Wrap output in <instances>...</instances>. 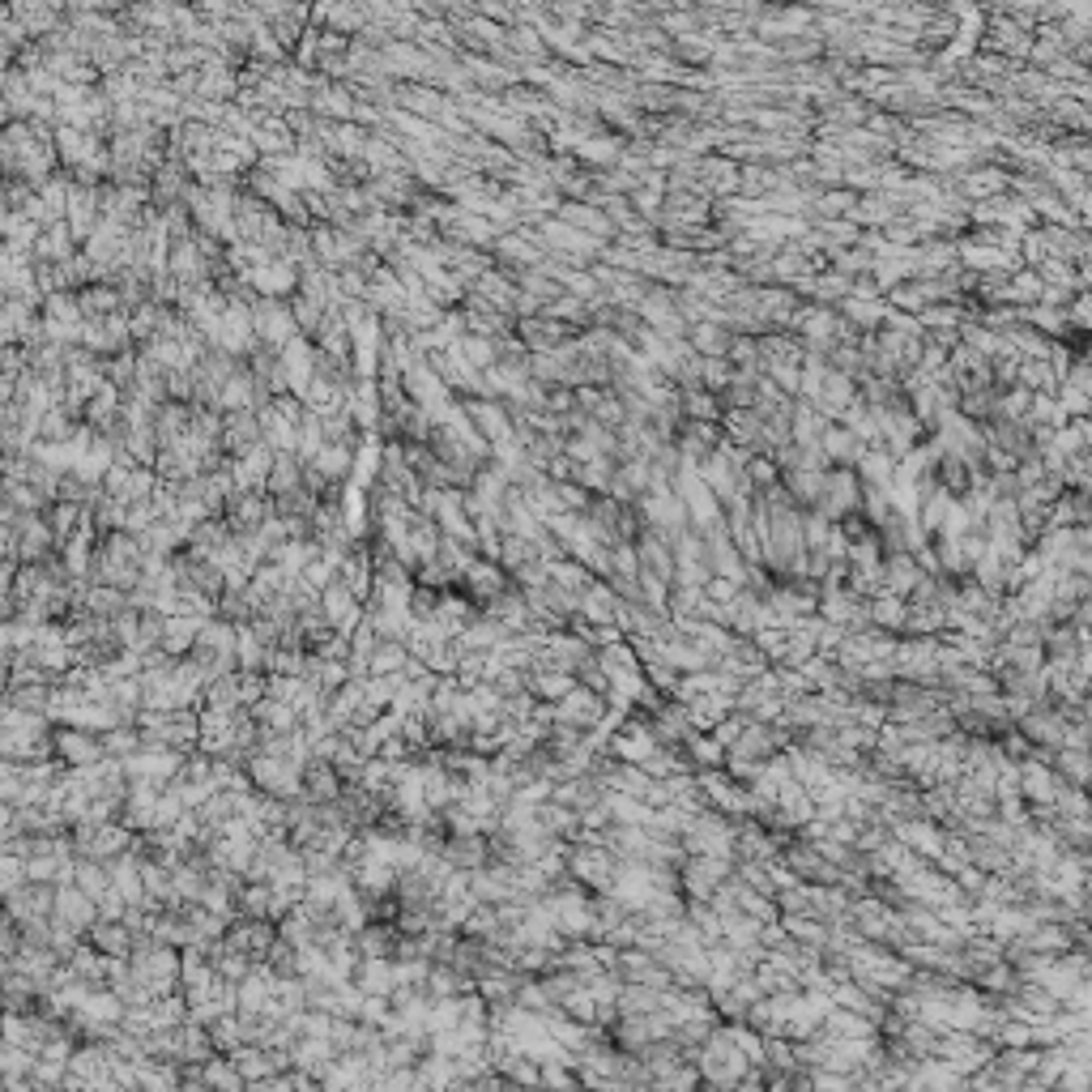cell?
<instances>
[{"instance_id": "14", "label": "cell", "mask_w": 1092, "mask_h": 1092, "mask_svg": "<svg viewBox=\"0 0 1092 1092\" xmlns=\"http://www.w3.org/2000/svg\"><path fill=\"white\" fill-rule=\"evenodd\" d=\"M223 516H227V525H231L236 534H256V529L273 516V499L260 495V491H256V495L236 491V495L227 499V512H223Z\"/></svg>"}, {"instance_id": "27", "label": "cell", "mask_w": 1092, "mask_h": 1092, "mask_svg": "<svg viewBox=\"0 0 1092 1092\" xmlns=\"http://www.w3.org/2000/svg\"><path fill=\"white\" fill-rule=\"evenodd\" d=\"M355 985H359L364 994H375V998H393V990H397V965H393V961H359Z\"/></svg>"}, {"instance_id": "35", "label": "cell", "mask_w": 1092, "mask_h": 1092, "mask_svg": "<svg viewBox=\"0 0 1092 1092\" xmlns=\"http://www.w3.org/2000/svg\"><path fill=\"white\" fill-rule=\"evenodd\" d=\"M457 351H462V359L474 367V371H491V367L499 364V351H495V342H491V338H474V334H466Z\"/></svg>"}, {"instance_id": "1", "label": "cell", "mask_w": 1092, "mask_h": 1092, "mask_svg": "<svg viewBox=\"0 0 1092 1092\" xmlns=\"http://www.w3.org/2000/svg\"><path fill=\"white\" fill-rule=\"evenodd\" d=\"M252 325H256V342L278 351V355L299 338V321L290 312V299H256Z\"/></svg>"}, {"instance_id": "2", "label": "cell", "mask_w": 1092, "mask_h": 1092, "mask_svg": "<svg viewBox=\"0 0 1092 1092\" xmlns=\"http://www.w3.org/2000/svg\"><path fill=\"white\" fill-rule=\"evenodd\" d=\"M52 747H56V760H60L65 768H90V764L108 760L103 734H90V729H77V726L52 729Z\"/></svg>"}, {"instance_id": "7", "label": "cell", "mask_w": 1092, "mask_h": 1092, "mask_svg": "<svg viewBox=\"0 0 1092 1092\" xmlns=\"http://www.w3.org/2000/svg\"><path fill=\"white\" fill-rule=\"evenodd\" d=\"M282 364H286V375H290V397H299L308 406V393H312V380H316V364H321V351L312 338H295L286 351H282Z\"/></svg>"}, {"instance_id": "15", "label": "cell", "mask_w": 1092, "mask_h": 1092, "mask_svg": "<svg viewBox=\"0 0 1092 1092\" xmlns=\"http://www.w3.org/2000/svg\"><path fill=\"white\" fill-rule=\"evenodd\" d=\"M355 944H359V956H364V961H397L406 935H401L393 922H367L364 931L355 935Z\"/></svg>"}, {"instance_id": "30", "label": "cell", "mask_w": 1092, "mask_h": 1092, "mask_svg": "<svg viewBox=\"0 0 1092 1092\" xmlns=\"http://www.w3.org/2000/svg\"><path fill=\"white\" fill-rule=\"evenodd\" d=\"M73 888H82L95 905L112 892V866L108 862H95V857H77V875H73Z\"/></svg>"}, {"instance_id": "20", "label": "cell", "mask_w": 1092, "mask_h": 1092, "mask_svg": "<svg viewBox=\"0 0 1092 1092\" xmlns=\"http://www.w3.org/2000/svg\"><path fill=\"white\" fill-rule=\"evenodd\" d=\"M619 607H623V602H619V594L610 590V581H594V585L581 594V610H577V614H581L585 623H594V627H614V623H619Z\"/></svg>"}, {"instance_id": "31", "label": "cell", "mask_w": 1092, "mask_h": 1092, "mask_svg": "<svg viewBox=\"0 0 1092 1092\" xmlns=\"http://www.w3.org/2000/svg\"><path fill=\"white\" fill-rule=\"evenodd\" d=\"M201 709H214V713H240L243 696H240V675H227V679H214L201 696Z\"/></svg>"}, {"instance_id": "4", "label": "cell", "mask_w": 1092, "mask_h": 1092, "mask_svg": "<svg viewBox=\"0 0 1092 1092\" xmlns=\"http://www.w3.org/2000/svg\"><path fill=\"white\" fill-rule=\"evenodd\" d=\"M223 944H227V948H236V952H243L247 961L265 965V961H269V952H273V944H278V922H256V918H236Z\"/></svg>"}, {"instance_id": "18", "label": "cell", "mask_w": 1092, "mask_h": 1092, "mask_svg": "<svg viewBox=\"0 0 1092 1092\" xmlns=\"http://www.w3.org/2000/svg\"><path fill=\"white\" fill-rule=\"evenodd\" d=\"M440 857H444L453 870H466V875L486 870V866H491V837H449Z\"/></svg>"}, {"instance_id": "11", "label": "cell", "mask_w": 1092, "mask_h": 1092, "mask_svg": "<svg viewBox=\"0 0 1092 1092\" xmlns=\"http://www.w3.org/2000/svg\"><path fill=\"white\" fill-rule=\"evenodd\" d=\"M247 282H252V290H256L260 299H295V295H299V265H290V260L278 256V260L252 269Z\"/></svg>"}, {"instance_id": "5", "label": "cell", "mask_w": 1092, "mask_h": 1092, "mask_svg": "<svg viewBox=\"0 0 1092 1092\" xmlns=\"http://www.w3.org/2000/svg\"><path fill=\"white\" fill-rule=\"evenodd\" d=\"M508 590H512V577H508L495 559H483V555L474 559V568H470V572H466V581H462V594L483 610L491 607L495 598H504Z\"/></svg>"}, {"instance_id": "19", "label": "cell", "mask_w": 1092, "mask_h": 1092, "mask_svg": "<svg viewBox=\"0 0 1092 1092\" xmlns=\"http://www.w3.org/2000/svg\"><path fill=\"white\" fill-rule=\"evenodd\" d=\"M486 614L508 632V636H525L529 627H534V610H529V602H525V594L512 585L504 598H495L491 607H486Z\"/></svg>"}, {"instance_id": "36", "label": "cell", "mask_w": 1092, "mask_h": 1092, "mask_svg": "<svg viewBox=\"0 0 1092 1092\" xmlns=\"http://www.w3.org/2000/svg\"><path fill=\"white\" fill-rule=\"evenodd\" d=\"M824 453H828V457H837V462H853L862 449H857V440H853L850 431H828V440H824Z\"/></svg>"}, {"instance_id": "33", "label": "cell", "mask_w": 1092, "mask_h": 1092, "mask_svg": "<svg viewBox=\"0 0 1092 1092\" xmlns=\"http://www.w3.org/2000/svg\"><path fill=\"white\" fill-rule=\"evenodd\" d=\"M290 312H295V321H299V334H303V338H316L321 325H325V316H329V303H325V299H312V295H295V299H290Z\"/></svg>"}, {"instance_id": "8", "label": "cell", "mask_w": 1092, "mask_h": 1092, "mask_svg": "<svg viewBox=\"0 0 1092 1092\" xmlns=\"http://www.w3.org/2000/svg\"><path fill=\"white\" fill-rule=\"evenodd\" d=\"M342 794H346L342 772H338L329 760L312 755V760L303 764V798L316 803V807H334V803H342Z\"/></svg>"}, {"instance_id": "29", "label": "cell", "mask_w": 1092, "mask_h": 1092, "mask_svg": "<svg viewBox=\"0 0 1092 1092\" xmlns=\"http://www.w3.org/2000/svg\"><path fill=\"white\" fill-rule=\"evenodd\" d=\"M414 666V653L410 644H397V640H384L375 653H371V679H397Z\"/></svg>"}, {"instance_id": "6", "label": "cell", "mask_w": 1092, "mask_h": 1092, "mask_svg": "<svg viewBox=\"0 0 1092 1092\" xmlns=\"http://www.w3.org/2000/svg\"><path fill=\"white\" fill-rule=\"evenodd\" d=\"M607 696H598V692H590V687H577L568 700H559L555 705V722L559 726H577V729H598L607 722Z\"/></svg>"}, {"instance_id": "23", "label": "cell", "mask_w": 1092, "mask_h": 1092, "mask_svg": "<svg viewBox=\"0 0 1092 1092\" xmlns=\"http://www.w3.org/2000/svg\"><path fill=\"white\" fill-rule=\"evenodd\" d=\"M303 474H308V466L299 462V453H278V457H273V470H269V483H265V495H269V499H282V495L299 491V486H303Z\"/></svg>"}, {"instance_id": "3", "label": "cell", "mask_w": 1092, "mask_h": 1092, "mask_svg": "<svg viewBox=\"0 0 1092 1092\" xmlns=\"http://www.w3.org/2000/svg\"><path fill=\"white\" fill-rule=\"evenodd\" d=\"M103 491L112 495V499H120V504H150L154 499V491H158V474L154 470H145V466H132V462H116L112 466V474H108V483Z\"/></svg>"}, {"instance_id": "38", "label": "cell", "mask_w": 1092, "mask_h": 1092, "mask_svg": "<svg viewBox=\"0 0 1092 1092\" xmlns=\"http://www.w3.org/2000/svg\"><path fill=\"white\" fill-rule=\"evenodd\" d=\"M247 1092H295V1072L273 1076V1080H260V1084H247Z\"/></svg>"}, {"instance_id": "16", "label": "cell", "mask_w": 1092, "mask_h": 1092, "mask_svg": "<svg viewBox=\"0 0 1092 1092\" xmlns=\"http://www.w3.org/2000/svg\"><path fill=\"white\" fill-rule=\"evenodd\" d=\"M73 256H82V243L69 223H52L34 243V265H69Z\"/></svg>"}, {"instance_id": "34", "label": "cell", "mask_w": 1092, "mask_h": 1092, "mask_svg": "<svg viewBox=\"0 0 1092 1092\" xmlns=\"http://www.w3.org/2000/svg\"><path fill=\"white\" fill-rule=\"evenodd\" d=\"M525 564H538V547L529 538H516V534H504V547H499V568L508 577H516Z\"/></svg>"}, {"instance_id": "13", "label": "cell", "mask_w": 1092, "mask_h": 1092, "mask_svg": "<svg viewBox=\"0 0 1092 1092\" xmlns=\"http://www.w3.org/2000/svg\"><path fill=\"white\" fill-rule=\"evenodd\" d=\"M265 444V431H260V414L256 410H240V414H227V427H223V453L231 462H240L247 453H256Z\"/></svg>"}, {"instance_id": "9", "label": "cell", "mask_w": 1092, "mask_h": 1092, "mask_svg": "<svg viewBox=\"0 0 1092 1092\" xmlns=\"http://www.w3.org/2000/svg\"><path fill=\"white\" fill-rule=\"evenodd\" d=\"M56 913V888L52 883H26L22 892H13V896H4V918H13V922H43V918H52Z\"/></svg>"}, {"instance_id": "21", "label": "cell", "mask_w": 1092, "mask_h": 1092, "mask_svg": "<svg viewBox=\"0 0 1092 1092\" xmlns=\"http://www.w3.org/2000/svg\"><path fill=\"white\" fill-rule=\"evenodd\" d=\"M577 687H581V679H577V675H564V670H529V675H525V692H529L534 700H542V705H559V700H568Z\"/></svg>"}, {"instance_id": "25", "label": "cell", "mask_w": 1092, "mask_h": 1092, "mask_svg": "<svg viewBox=\"0 0 1092 1092\" xmlns=\"http://www.w3.org/2000/svg\"><path fill=\"white\" fill-rule=\"evenodd\" d=\"M252 718H256V726L260 734H295V729L303 726V718L290 709V705H282V700H273V696H265L256 709H252Z\"/></svg>"}, {"instance_id": "22", "label": "cell", "mask_w": 1092, "mask_h": 1092, "mask_svg": "<svg viewBox=\"0 0 1092 1092\" xmlns=\"http://www.w3.org/2000/svg\"><path fill=\"white\" fill-rule=\"evenodd\" d=\"M77 303H82V321L86 325H99V321H112L116 312H124L120 290L112 282H95L86 290H77Z\"/></svg>"}, {"instance_id": "26", "label": "cell", "mask_w": 1092, "mask_h": 1092, "mask_svg": "<svg viewBox=\"0 0 1092 1092\" xmlns=\"http://www.w3.org/2000/svg\"><path fill=\"white\" fill-rule=\"evenodd\" d=\"M470 990H474V981L462 969H453V965H431V977H427V998H431V1003H449V998H462V994H470Z\"/></svg>"}, {"instance_id": "28", "label": "cell", "mask_w": 1092, "mask_h": 1092, "mask_svg": "<svg viewBox=\"0 0 1092 1092\" xmlns=\"http://www.w3.org/2000/svg\"><path fill=\"white\" fill-rule=\"evenodd\" d=\"M201 1084L210 1092H247V1080L240 1076V1067H236L231 1054H214V1059L201 1067Z\"/></svg>"}, {"instance_id": "24", "label": "cell", "mask_w": 1092, "mask_h": 1092, "mask_svg": "<svg viewBox=\"0 0 1092 1092\" xmlns=\"http://www.w3.org/2000/svg\"><path fill=\"white\" fill-rule=\"evenodd\" d=\"M355 457H359L355 449H342V444H325V453H321V457H316L308 470H316V474H321V479H325L329 486H342L346 479H351V474H355Z\"/></svg>"}, {"instance_id": "10", "label": "cell", "mask_w": 1092, "mask_h": 1092, "mask_svg": "<svg viewBox=\"0 0 1092 1092\" xmlns=\"http://www.w3.org/2000/svg\"><path fill=\"white\" fill-rule=\"evenodd\" d=\"M321 610H325V619H329V627L334 632H342V636H355L359 632V623L367 619V607L342 585V581H334L325 594H321Z\"/></svg>"}, {"instance_id": "37", "label": "cell", "mask_w": 1092, "mask_h": 1092, "mask_svg": "<svg viewBox=\"0 0 1092 1092\" xmlns=\"http://www.w3.org/2000/svg\"><path fill=\"white\" fill-rule=\"evenodd\" d=\"M692 338H696V346H700L705 355H726V334H718L713 325H700Z\"/></svg>"}, {"instance_id": "12", "label": "cell", "mask_w": 1092, "mask_h": 1092, "mask_svg": "<svg viewBox=\"0 0 1092 1092\" xmlns=\"http://www.w3.org/2000/svg\"><path fill=\"white\" fill-rule=\"evenodd\" d=\"M52 922L69 926L77 935H90V926L99 922V905L82 888H56V913H52Z\"/></svg>"}, {"instance_id": "32", "label": "cell", "mask_w": 1092, "mask_h": 1092, "mask_svg": "<svg viewBox=\"0 0 1092 1092\" xmlns=\"http://www.w3.org/2000/svg\"><path fill=\"white\" fill-rule=\"evenodd\" d=\"M516 286H521L525 295H534L542 308H547V303H555V299L564 295V286H559V282H555L542 265H538V269H521V273H516Z\"/></svg>"}, {"instance_id": "17", "label": "cell", "mask_w": 1092, "mask_h": 1092, "mask_svg": "<svg viewBox=\"0 0 1092 1092\" xmlns=\"http://www.w3.org/2000/svg\"><path fill=\"white\" fill-rule=\"evenodd\" d=\"M108 961H132V952H137V931L128 926V922H95L90 926V935H86Z\"/></svg>"}]
</instances>
